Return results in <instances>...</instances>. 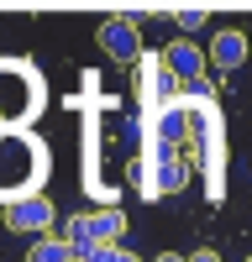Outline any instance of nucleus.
<instances>
[{
	"label": "nucleus",
	"mask_w": 252,
	"mask_h": 262,
	"mask_svg": "<svg viewBox=\"0 0 252 262\" xmlns=\"http://www.w3.org/2000/svg\"><path fill=\"white\" fill-rule=\"evenodd\" d=\"M184 131H189V126H184V116H174V111L163 116V137H168V142H184Z\"/></svg>",
	"instance_id": "obj_11"
},
{
	"label": "nucleus",
	"mask_w": 252,
	"mask_h": 262,
	"mask_svg": "<svg viewBox=\"0 0 252 262\" xmlns=\"http://www.w3.org/2000/svg\"><path fill=\"white\" fill-rule=\"evenodd\" d=\"M53 221H58V210H53L48 194H27V200L6 205V226L21 236H53Z\"/></svg>",
	"instance_id": "obj_1"
},
{
	"label": "nucleus",
	"mask_w": 252,
	"mask_h": 262,
	"mask_svg": "<svg viewBox=\"0 0 252 262\" xmlns=\"http://www.w3.org/2000/svg\"><path fill=\"white\" fill-rule=\"evenodd\" d=\"M116 252H121V247H100V242H95V247H84L74 262H116Z\"/></svg>",
	"instance_id": "obj_9"
},
{
	"label": "nucleus",
	"mask_w": 252,
	"mask_h": 262,
	"mask_svg": "<svg viewBox=\"0 0 252 262\" xmlns=\"http://www.w3.org/2000/svg\"><path fill=\"white\" fill-rule=\"evenodd\" d=\"M174 21H179V27H189V32H195V27H205L210 16H205L200 6H184V11H174Z\"/></svg>",
	"instance_id": "obj_10"
},
{
	"label": "nucleus",
	"mask_w": 252,
	"mask_h": 262,
	"mask_svg": "<svg viewBox=\"0 0 252 262\" xmlns=\"http://www.w3.org/2000/svg\"><path fill=\"white\" fill-rule=\"evenodd\" d=\"M184 184H189V163H184V158H174V152H168V158L158 163V189H163V194H179Z\"/></svg>",
	"instance_id": "obj_7"
},
{
	"label": "nucleus",
	"mask_w": 252,
	"mask_h": 262,
	"mask_svg": "<svg viewBox=\"0 0 252 262\" xmlns=\"http://www.w3.org/2000/svg\"><path fill=\"white\" fill-rule=\"evenodd\" d=\"M189 262H221V252H210V247H200V252H189Z\"/></svg>",
	"instance_id": "obj_12"
},
{
	"label": "nucleus",
	"mask_w": 252,
	"mask_h": 262,
	"mask_svg": "<svg viewBox=\"0 0 252 262\" xmlns=\"http://www.w3.org/2000/svg\"><path fill=\"white\" fill-rule=\"evenodd\" d=\"M27 262H74V247L63 236H37L27 247Z\"/></svg>",
	"instance_id": "obj_6"
},
{
	"label": "nucleus",
	"mask_w": 252,
	"mask_h": 262,
	"mask_svg": "<svg viewBox=\"0 0 252 262\" xmlns=\"http://www.w3.org/2000/svg\"><path fill=\"white\" fill-rule=\"evenodd\" d=\"M210 63L216 69H242L247 63V32H216L210 37Z\"/></svg>",
	"instance_id": "obj_4"
},
{
	"label": "nucleus",
	"mask_w": 252,
	"mask_h": 262,
	"mask_svg": "<svg viewBox=\"0 0 252 262\" xmlns=\"http://www.w3.org/2000/svg\"><path fill=\"white\" fill-rule=\"evenodd\" d=\"M116 262H142V257H137V252H126V247H121V252H116Z\"/></svg>",
	"instance_id": "obj_13"
},
{
	"label": "nucleus",
	"mask_w": 252,
	"mask_h": 262,
	"mask_svg": "<svg viewBox=\"0 0 252 262\" xmlns=\"http://www.w3.org/2000/svg\"><path fill=\"white\" fill-rule=\"evenodd\" d=\"M153 262H189V257H179V252H163V257H153Z\"/></svg>",
	"instance_id": "obj_14"
},
{
	"label": "nucleus",
	"mask_w": 252,
	"mask_h": 262,
	"mask_svg": "<svg viewBox=\"0 0 252 262\" xmlns=\"http://www.w3.org/2000/svg\"><path fill=\"white\" fill-rule=\"evenodd\" d=\"M95 37H100V48L111 53L116 63H137V58H142V32H137V16H105Z\"/></svg>",
	"instance_id": "obj_2"
},
{
	"label": "nucleus",
	"mask_w": 252,
	"mask_h": 262,
	"mask_svg": "<svg viewBox=\"0 0 252 262\" xmlns=\"http://www.w3.org/2000/svg\"><path fill=\"white\" fill-rule=\"evenodd\" d=\"M247 262H252V257H247Z\"/></svg>",
	"instance_id": "obj_15"
},
{
	"label": "nucleus",
	"mask_w": 252,
	"mask_h": 262,
	"mask_svg": "<svg viewBox=\"0 0 252 262\" xmlns=\"http://www.w3.org/2000/svg\"><path fill=\"white\" fill-rule=\"evenodd\" d=\"M63 242L74 247V257H79L84 247H95V236H90V215H69V221H63Z\"/></svg>",
	"instance_id": "obj_8"
},
{
	"label": "nucleus",
	"mask_w": 252,
	"mask_h": 262,
	"mask_svg": "<svg viewBox=\"0 0 252 262\" xmlns=\"http://www.w3.org/2000/svg\"><path fill=\"white\" fill-rule=\"evenodd\" d=\"M163 69L174 79H200L205 74V53L195 48V42H168L163 48Z\"/></svg>",
	"instance_id": "obj_3"
},
{
	"label": "nucleus",
	"mask_w": 252,
	"mask_h": 262,
	"mask_svg": "<svg viewBox=\"0 0 252 262\" xmlns=\"http://www.w3.org/2000/svg\"><path fill=\"white\" fill-rule=\"evenodd\" d=\"M90 236L100 247H121V236H126V215L121 210H95L90 215Z\"/></svg>",
	"instance_id": "obj_5"
}]
</instances>
